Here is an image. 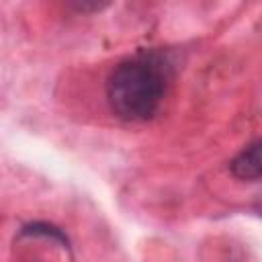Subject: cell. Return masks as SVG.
Instances as JSON below:
<instances>
[{"label": "cell", "mask_w": 262, "mask_h": 262, "mask_svg": "<svg viewBox=\"0 0 262 262\" xmlns=\"http://www.w3.org/2000/svg\"><path fill=\"white\" fill-rule=\"evenodd\" d=\"M168 66L158 53H139L121 61L106 80L111 111L123 121L151 119L166 94Z\"/></svg>", "instance_id": "1"}, {"label": "cell", "mask_w": 262, "mask_h": 262, "mask_svg": "<svg viewBox=\"0 0 262 262\" xmlns=\"http://www.w3.org/2000/svg\"><path fill=\"white\" fill-rule=\"evenodd\" d=\"M229 170L239 180H258V178H262V139L244 147L229 162Z\"/></svg>", "instance_id": "2"}, {"label": "cell", "mask_w": 262, "mask_h": 262, "mask_svg": "<svg viewBox=\"0 0 262 262\" xmlns=\"http://www.w3.org/2000/svg\"><path fill=\"white\" fill-rule=\"evenodd\" d=\"M254 211H256V213H258V215L262 217V196H260V199L256 201V205H254Z\"/></svg>", "instance_id": "3"}]
</instances>
